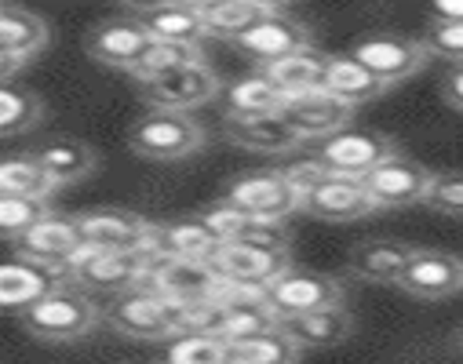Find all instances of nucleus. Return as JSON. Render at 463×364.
<instances>
[{
	"label": "nucleus",
	"mask_w": 463,
	"mask_h": 364,
	"mask_svg": "<svg viewBox=\"0 0 463 364\" xmlns=\"http://www.w3.org/2000/svg\"><path fill=\"white\" fill-rule=\"evenodd\" d=\"M23 328L33 335V339H44V342H73V339H84L91 335L99 324H102V310L99 303L73 288L70 281L55 292H48L41 303H33L30 310L19 313Z\"/></svg>",
	"instance_id": "1"
},
{
	"label": "nucleus",
	"mask_w": 463,
	"mask_h": 364,
	"mask_svg": "<svg viewBox=\"0 0 463 364\" xmlns=\"http://www.w3.org/2000/svg\"><path fill=\"white\" fill-rule=\"evenodd\" d=\"M154 259L146 252H99V248H80L70 263H66V281L80 292L95 295H109L118 299L132 288L143 285V274Z\"/></svg>",
	"instance_id": "2"
},
{
	"label": "nucleus",
	"mask_w": 463,
	"mask_h": 364,
	"mask_svg": "<svg viewBox=\"0 0 463 364\" xmlns=\"http://www.w3.org/2000/svg\"><path fill=\"white\" fill-rule=\"evenodd\" d=\"M179 321H183V303H172V299H165L157 292H143V288H132L118 299H109V306L102 310V324H109L125 339H143V342L175 339Z\"/></svg>",
	"instance_id": "3"
},
{
	"label": "nucleus",
	"mask_w": 463,
	"mask_h": 364,
	"mask_svg": "<svg viewBox=\"0 0 463 364\" xmlns=\"http://www.w3.org/2000/svg\"><path fill=\"white\" fill-rule=\"evenodd\" d=\"M128 146L136 157H146V161H183L204 146V128L190 113L150 109L146 117H139L132 125Z\"/></svg>",
	"instance_id": "4"
},
{
	"label": "nucleus",
	"mask_w": 463,
	"mask_h": 364,
	"mask_svg": "<svg viewBox=\"0 0 463 364\" xmlns=\"http://www.w3.org/2000/svg\"><path fill=\"white\" fill-rule=\"evenodd\" d=\"M226 204L249 211L260 222H285L292 211H303V193L292 186L285 168L249 172L226 186Z\"/></svg>",
	"instance_id": "5"
},
{
	"label": "nucleus",
	"mask_w": 463,
	"mask_h": 364,
	"mask_svg": "<svg viewBox=\"0 0 463 364\" xmlns=\"http://www.w3.org/2000/svg\"><path fill=\"white\" fill-rule=\"evenodd\" d=\"M80 237L88 248L99 252H146L154 259V229L157 222L143 219L128 208H95L77 215Z\"/></svg>",
	"instance_id": "6"
},
{
	"label": "nucleus",
	"mask_w": 463,
	"mask_h": 364,
	"mask_svg": "<svg viewBox=\"0 0 463 364\" xmlns=\"http://www.w3.org/2000/svg\"><path fill=\"white\" fill-rule=\"evenodd\" d=\"M219 281L226 285H245V288H270L278 277L292 270V248H267V245H219L215 256L208 259Z\"/></svg>",
	"instance_id": "7"
},
{
	"label": "nucleus",
	"mask_w": 463,
	"mask_h": 364,
	"mask_svg": "<svg viewBox=\"0 0 463 364\" xmlns=\"http://www.w3.org/2000/svg\"><path fill=\"white\" fill-rule=\"evenodd\" d=\"M332 175H346V179H365L369 172H376L383 161L398 157V143L391 135L380 132H362V128H346L332 139H325L314 154Z\"/></svg>",
	"instance_id": "8"
},
{
	"label": "nucleus",
	"mask_w": 463,
	"mask_h": 364,
	"mask_svg": "<svg viewBox=\"0 0 463 364\" xmlns=\"http://www.w3.org/2000/svg\"><path fill=\"white\" fill-rule=\"evenodd\" d=\"M267 306L278 313V321H296V317H307L317 310L343 306V285L328 274L292 266L285 277H278L267 288Z\"/></svg>",
	"instance_id": "9"
},
{
	"label": "nucleus",
	"mask_w": 463,
	"mask_h": 364,
	"mask_svg": "<svg viewBox=\"0 0 463 364\" xmlns=\"http://www.w3.org/2000/svg\"><path fill=\"white\" fill-rule=\"evenodd\" d=\"M219 88H222L219 73L208 62H197V66H183L175 73L139 84V98L161 113H190V109L212 102L219 95Z\"/></svg>",
	"instance_id": "10"
},
{
	"label": "nucleus",
	"mask_w": 463,
	"mask_h": 364,
	"mask_svg": "<svg viewBox=\"0 0 463 364\" xmlns=\"http://www.w3.org/2000/svg\"><path fill=\"white\" fill-rule=\"evenodd\" d=\"M143 292H157L172 303H201V299H215L222 281L212 270V263H194V259H154L143 274Z\"/></svg>",
	"instance_id": "11"
},
{
	"label": "nucleus",
	"mask_w": 463,
	"mask_h": 364,
	"mask_svg": "<svg viewBox=\"0 0 463 364\" xmlns=\"http://www.w3.org/2000/svg\"><path fill=\"white\" fill-rule=\"evenodd\" d=\"M376 80H383L387 88L416 77L423 66H427V51L420 41H409V37H394V33H376V37H365L354 44L351 51Z\"/></svg>",
	"instance_id": "12"
},
{
	"label": "nucleus",
	"mask_w": 463,
	"mask_h": 364,
	"mask_svg": "<svg viewBox=\"0 0 463 364\" xmlns=\"http://www.w3.org/2000/svg\"><path fill=\"white\" fill-rule=\"evenodd\" d=\"M398 288L412 299H452L463 292V256L456 252H438V248H416L412 263L405 266Z\"/></svg>",
	"instance_id": "13"
},
{
	"label": "nucleus",
	"mask_w": 463,
	"mask_h": 364,
	"mask_svg": "<svg viewBox=\"0 0 463 364\" xmlns=\"http://www.w3.org/2000/svg\"><path fill=\"white\" fill-rule=\"evenodd\" d=\"M80 248H84V237H80L77 215H59V211H48L30 233H23L15 240V256L19 259L41 263V266H55V270H66V263Z\"/></svg>",
	"instance_id": "14"
},
{
	"label": "nucleus",
	"mask_w": 463,
	"mask_h": 364,
	"mask_svg": "<svg viewBox=\"0 0 463 364\" xmlns=\"http://www.w3.org/2000/svg\"><path fill=\"white\" fill-rule=\"evenodd\" d=\"M154 44V37L128 15L121 19H106L99 26L88 30L84 37V51L99 62V66H109V70H125L132 73L139 66V59L146 55V48Z\"/></svg>",
	"instance_id": "15"
},
{
	"label": "nucleus",
	"mask_w": 463,
	"mask_h": 364,
	"mask_svg": "<svg viewBox=\"0 0 463 364\" xmlns=\"http://www.w3.org/2000/svg\"><path fill=\"white\" fill-rule=\"evenodd\" d=\"M430 175L420 161L412 157H391L383 161L376 172H369L362 182L373 197L376 208H412V204H423L427 201V190H430Z\"/></svg>",
	"instance_id": "16"
},
{
	"label": "nucleus",
	"mask_w": 463,
	"mask_h": 364,
	"mask_svg": "<svg viewBox=\"0 0 463 364\" xmlns=\"http://www.w3.org/2000/svg\"><path fill=\"white\" fill-rule=\"evenodd\" d=\"M234 44H238L245 55H252V59L260 62V70L270 66V62H281V59H288V55H296V51L314 48L307 23H299V19L288 15L285 8H278L274 15H267L260 26H252V30H249L245 37H238Z\"/></svg>",
	"instance_id": "17"
},
{
	"label": "nucleus",
	"mask_w": 463,
	"mask_h": 364,
	"mask_svg": "<svg viewBox=\"0 0 463 364\" xmlns=\"http://www.w3.org/2000/svg\"><path fill=\"white\" fill-rule=\"evenodd\" d=\"M281 117L288 120V128L303 139V143H325L339 132L351 128V117L354 109L343 106L339 98L325 95V91H310V95H299V98H288Z\"/></svg>",
	"instance_id": "18"
},
{
	"label": "nucleus",
	"mask_w": 463,
	"mask_h": 364,
	"mask_svg": "<svg viewBox=\"0 0 463 364\" xmlns=\"http://www.w3.org/2000/svg\"><path fill=\"white\" fill-rule=\"evenodd\" d=\"M303 211L321 222H354L376 211L369 190L362 179H346V175H328L314 190L303 193Z\"/></svg>",
	"instance_id": "19"
},
{
	"label": "nucleus",
	"mask_w": 463,
	"mask_h": 364,
	"mask_svg": "<svg viewBox=\"0 0 463 364\" xmlns=\"http://www.w3.org/2000/svg\"><path fill=\"white\" fill-rule=\"evenodd\" d=\"M128 19H136L154 41L165 44H194L201 48L204 33V19H201V5H186V0H165V5H132L125 12Z\"/></svg>",
	"instance_id": "20"
},
{
	"label": "nucleus",
	"mask_w": 463,
	"mask_h": 364,
	"mask_svg": "<svg viewBox=\"0 0 463 364\" xmlns=\"http://www.w3.org/2000/svg\"><path fill=\"white\" fill-rule=\"evenodd\" d=\"M416 248L405 245V240H394V237H369V240H358L346 256V270H351L358 281L365 285H398L405 266L412 263Z\"/></svg>",
	"instance_id": "21"
},
{
	"label": "nucleus",
	"mask_w": 463,
	"mask_h": 364,
	"mask_svg": "<svg viewBox=\"0 0 463 364\" xmlns=\"http://www.w3.org/2000/svg\"><path fill=\"white\" fill-rule=\"evenodd\" d=\"M62 285H66V270L41 266V263L15 256L12 263H0V310L23 313Z\"/></svg>",
	"instance_id": "22"
},
{
	"label": "nucleus",
	"mask_w": 463,
	"mask_h": 364,
	"mask_svg": "<svg viewBox=\"0 0 463 364\" xmlns=\"http://www.w3.org/2000/svg\"><path fill=\"white\" fill-rule=\"evenodd\" d=\"M222 135L252 154H292L303 146V139L288 128L281 113L270 117H222Z\"/></svg>",
	"instance_id": "23"
},
{
	"label": "nucleus",
	"mask_w": 463,
	"mask_h": 364,
	"mask_svg": "<svg viewBox=\"0 0 463 364\" xmlns=\"http://www.w3.org/2000/svg\"><path fill=\"white\" fill-rule=\"evenodd\" d=\"M321 91L354 109V106H362V102L380 98V95L387 91V84L376 80L354 55H328L325 77H321Z\"/></svg>",
	"instance_id": "24"
},
{
	"label": "nucleus",
	"mask_w": 463,
	"mask_h": 364,
	"mask_svg": "<svg viewBox=\"0 0 463 364\" xmlns=\"http://www.w3.org/2000/svg\"><path fill=\"white\" fill-rule=\"evenodd\" d=\"M219 248V240L201 219H175V222H157L154 229V259H194L208 263Z\"/></svg>",
	"instance_id": "25"
},
{
	"label": "nucleus",
	"mask_w": 463,
	"mask_h": 364,
	"mask_svg": "<svg viewBox=\"0 0 463 364\" xmlns=\"http://www.w3.org/2000/svg\"><path fill=\"white\" fill-rule=\"evenodd\" d=\"M281 328L299 350H332L354 335V317L346 306H332V310H317L296 321H281Z\"/></svg>",
	"instance_id": "26"
},
{
	"label": "nucleus",
	"mask_w": 463,
	"mask_h": 364,
	"mask_svg": "<svg viewBox=\"0 0 463 364\" xmlns=\"http://www.w3.org/2000/svg\"><path fill=\"white\" fill-rule=\"evenodd\" d=\"M30 154L37 157V164L48 172V179L55 186L80 182V179H88L99 168V154L84 139H48L44 146H37Z\"/></svg>",
	"instance_id": "27"
},
{
	"label": "nucleus",
	"mask_w": 463,
	"mask_h": 364,
	"mask_svg": "<svg viewBox=\"0 0 463 364\" xmlns=\"http://www.w3.org/2000/svg\"><path fill=\"white\" fill-rule=\"evenodd\" d=\"M274 12H278V5H267V0H212V5H201L204 33L222 37V41L245 37L252 26H260Z\"/></svg>",
	"instance_id": "28"
},
{
	"label": "nucleus",
	"mask_w": 463,
	"mask_h": 364,
	"mask_svg": "<svg viewBox=\"0 0 463 364\" xmlns=\"http://www.w3.org/2000/svg\"><path fill=\"white\" fill-rule=\"evenodd\" d=\"M52 41V30L41 15L26 12V8H12V5H0V51L30 62L33 55H41Z\"/></svg>",
	"instance_id": "29"
},
{
	"label": "nucleus",
	"mask_w": 463,
	"mask_h": 364,
	"mask_svg": "<svg viewBox=\"0 0 463 364\" xmlns=\"http://www.w3.org/2000/svg\"><path fill=\"white\" fill-rule=\"evenodd\" d=\"M285 109V95L270 84L263 70L238 77L222 91V117H270Z\"/></svg>",
	"instance_id": "30"
},
{
	"label": "nucleus",
	"mask_w": 463,
	"mask_h": 364,
	"mask_svg": "<svg viewBox=\"0 0 463 364\" xmlns=\"http://www.w3.org/2000/svg\"><path fill=\"white\" fill-rule=\"evenodd\" d=\"M325 62L328 55L317 51V48H307V51H296L281 62H270L263 66V73L270 77V84L288 98H299V95H310V91H321V77H325Z\"/></svg>",
	"instance_id": "31"
},
{
	"label": "nucleus",
	"mask_w": 463,
	"mask_h": 364,
	"mask_svg": "<svg viewBox=\"0 0 463 364\" xmlns=\"http://www.w3.org/2000/svg\"><path fill=\"white\" fill-rule=\"evenodd\" d=\"M55 182L48 179V172L37 164L33 154H12L0 157V197H23V201H52L55 197Z\"/></svg>",
	"instance_id": "32"
},
{
	"label": "nucleus",
	"mask_w": 463,
	"mask_h": 364,
	"mask_svg": "<svg viewBox=\"0 0 463 364\" xmlns=\"http://www.w3.org/2000/svg\"><path fill=\"white\" fill-rule=\"evenodd\" d=\"M299 346L288 339L285 328H274L267 335L230 342V364H299Z\"/></svg>",
	"instance_id": "33"
},
{
	"label": "nucleus",
	"mask_w": 463,
	"mask_h": 364,
	"mask_svg": "<svg viewBox=\"0 0 463 364\" xmlns=\"http://www.w3.org/2000/svg\"><path fill=\"white\" fill-rule=\"evenodd\" d=\"M41 117H44L41 95H33V91H26V88L0 84V139L30 132Z\"/></svg>",
	"instance_id": "34"
},
{
	"label": "nucleus",
	"mask_w": 463,
	"mask_h": 364,
	"mask_svg": "<svg viewBox=\"0 0 463 364\" xmlns=\"http://www.w3.org/2000/svg\"><path fill=\"white\" fill-rule=\"evenodd\" d=\"M197 62H204L201 48H194V44H165V41H154V44L146 48V55L139 59V66L132 70V80H136V84H146V80H157V77H165V73H175V70H183V66H197Z\"/></svg>",
	"instance_id": "35"
},
{
	"label": "nucleus",
	"mask_w": 463,
	"mask_h": 364,
	"mask_svg": "<svg viewBox=\"0 0 463 364\" xmlns=\"http://www.w3.org/2000/svg\"><path fill=\"white\" fill-rule=\"evenodd\" d=\"M165 364H230V342L222 335H175Z\"/></svg>",
	"instance_id": "36"
},
{
	"label": "nucleus",
	"mask_w": 463,
	"mask_h": 364,
	"mask_svg": "<svg viewBox=\"0 0 463 364\" xmlns=\"http://www.w3.org/2000/svg\"><path fill=\"white\" fill-rule=\"evenodd\" d=\"M52 211V204L44 201H23V197H0V237L19 240L23 233H30L44 215Z\"/></svg>",
	"instance_id": "37"
},
{
	"label": "nucleus",
	"mask_w": 463,
	"mask_h": 364,
	"mask_svg": "<svg viewBox=\"0 0 463 364\" xmlns=\"http://www.w3.org/2000/svg\"><path fill=\"white\" fill-rule=\"evenodd\" d=\"M423 204L438 215L463 219V172H434Z\"/></svg>",
	"instance_id": "38"
},
{
	"label": "nucleus",
	"mask_w": 463,
	"mask_h": 364,
	"mask_svg": "<svg viewBox=\"0 0 463 364\" xmlns=\"http://www.w3.org/2000/svg\"><path fill=\"white\" fill-rule=\"evenodd\" d=\"M423 51L434 59H445L452 66H463V26H449V23H427L423 37H420Z\"/></svg>",
	"instance_id": "39"
},
{
	"label": "nucleus",
	"mask_w": 463,
	"mask_h": 364,
	"mask_svg": "<svg viewBox=\"0 0 463 364\" xmlns=\"http://www.w3.org/2000/svg\"><path fill=\"white\" fill-rule=\"evenodd\" d=\"M285 175L292 179V186H296L299 193H307V190H314L317 182H325L332 172H328V168H325L317 157H307V161H296V164H288V168H285Z\"/></svg>",
	"instance_id": "40"
},
{
	"label": "nucleus",
	"mask_w": 463,
	"mask_h": 364,
	"mask_svg": "<svg viewBox=\"0 0 463 364\" xmlns=\"http://www.w3.org/2000/svg\"><path fill=\"white\" fill-rule=\"evenodd\" d=\"M441 95H445V102H449L452 109L463 113V66H452V70H449V77L441 80Z\"/></svg>",
	"instance_id": "41"
},
{
	"label": "nucleus",
	"mask_w": 463,
	"mask_h": 364,
	"mask_svg": "<svg viewBox=\"0 0 463 364\" xmlns=\"http://www.w3.org/2000/svg\"><path fill=\"white\" fill-rule=\"evenodd\" d=\"M427 23H449V26H463V0H441L430 8Z\"/></svg>",
	"instance_id": "42"
},
{
	"label": "nucleus",
	"mask_w": 463,
	"mask_h": 364,
	"mask_svg": "<svg viewBox=\"0 0 463 364\" xmlns=\"http://www.w3.org/2000/svg\"><path fill=\"white\" fill-rule=\"evenodd\" d=\"M26 62H19V59H12V55H5V51H0V84H8L19 70H23Z\"/></svg>",
	"instance_id": "43"
},
{
	"label": "nucleus",
	"mask_w": 463,
	"mask_h": 364,
	"mask_svg": "<svg viewBox=\"0 0 463 364\" xmlns=\"http://www.w3.org/2000/svg\"><path fill=\"white\" fill-rule=\"evenodd\" d=\"M456 342H459V346H463V328H459V331H456Z\"/></svg>",
	"instance_id": "44"
}]
</instances>
